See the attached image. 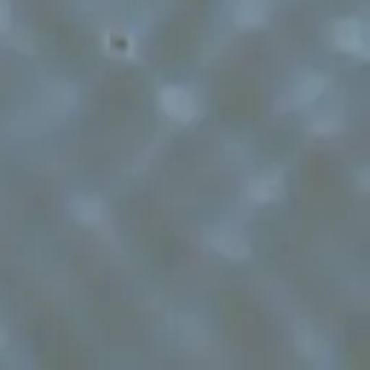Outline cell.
<instances>
[{"label": "cell", "instance_id": "6da1fadb", "mask_svg": "<svg viewBox=\"0 0 370 370\" xmlns=\"http://www.w3.org/2000/svg\"><path fill=\"white\" fill-rule=\"evenodd\" d=\"M159 102H162V111H165L168 116H174V119H191L194 116V99L185 93V90H180V87H168V90H162V95H159Z\"/></svg>", "mask_w": 370, "mask_h": 370}, {"label": "cell", "instance_id": "7a4b0ae2", "mask_svg": "<svg viewBox=\"0 0 370 370\" xmlns=\"http://www.w3.org/2000/svg\"><path fill=\"white\" fill-rule=\"evenodd\" d=\"M336 41H338V47L353 49V52H362V44H365L359 23H353V21H345L336 26Z\"/></svg>", "mask_w": 370, "mask_h": 370}, {"label": "cell", "instance_id": "3957f363", "mask_svg": "<svg viewBox=\"0 0 370 370\" xmlns=\"http://www.w3.org/2000/svg\"><path fill=\"white\" fill-rule=\"evenodd\" d=\"M238 21H240L243 26L260 23V21H264V6H260L257 0H240V6H238Z\"/></svg>", "mask_w": 370, "mask_h": 370}, {"label": "cell", "instance_id": "277c9868", "mask_svg": "<svg viewBox=\"0 0 370 370\" xmlns=\"http://www.w3.org/2000/svg\"><path fill=\"white\" fill-rule=\"evenodd\" d=\"M214 243H217V249H223L226 255L235 252V257H240V255L246 252V243H243V240H238V238H217Z\"/></svg>", "mask_w": 370, "mask_h": 370}, {"label": "cell", "instance_id": "5b68a950", "mask_svg": "<svg viewBox=\"0 0 370 370\" xmlns=\"http://www.w3.org/2000/svg\"><path fill=\"white\" fill-rule=\"evenodd\" d=\"M0 21H3V6H0Z\"/></svg>", "mask_w": 370, "mask_h": 370}]
</instances>
